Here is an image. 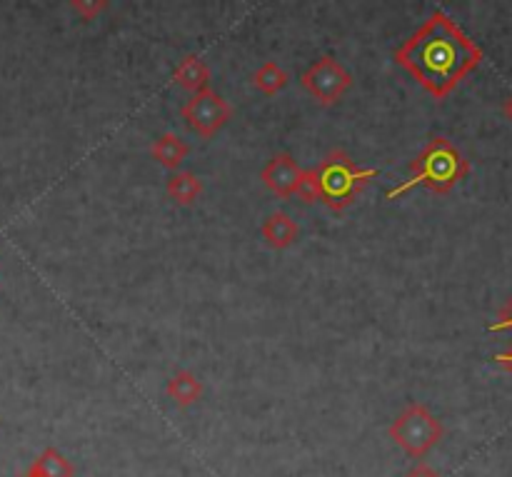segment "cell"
<instances>
[{
	"label": "cell",
	"instance_id": "ba28073f",
	"mask_svg": "<svg viewBox=\"0 0 512 477\" xmlns=\"http://www.w3.org/2000/svg\"><path fill=\"white\" fill-rule=\"evenodd\" d=\"M260 233H263V240L270 245V248L285 250V248H290L295 240H298L300 228L288 213L278 210V213L268 215V218L263 220V225H260Z\"/></svg>",
	"mask_w": 512,
	"mask_h": 477
},
{
	"label": "cell",
	"instance_id": "52a82bcc",
	"mask_svg": "<svg viewBox=\"0 0 512 477\" xmlns=\"http://www.w3.org/2000/svg\"><path fill=\"white\" fill-rule=\"evenodd\" d=\"M300 173H303V168H300L293 155L278 153L268 160V165L260 173V180H263V185L273 195L290 198V195H295V188H298Z\"/></svg>",
	"mask_w": 512,
	"mask_h": 477
},
{
	"label": "cell",
	"instance_id": "d6986e66",
	"mask_svg": "<svg viewBox=\"0 0 512 477\" xmlns=\"http://www.w3.org/2000/svg\"><path fill=\"white\" fill-rule=\"evenodd\" d=\"M495 363H498L500 368L508 370V373L512 375V348H510V350H505V353H498V355H495Z\"/></svg>",
	"mask_w": 512,
	"mask_h": 477
},
{
	"label": "cell",
	"instance_id": "5b68a950",
	"mask_svg": "<svg viewBox=\"0 0 512 477\" xmlns=\"http://www.w3.org/2000/svg\"><path fill=\"white\" fill-rule=\"evenodd\" d=\"M180 115H183L185 125L193 133L210 140L215 133H220L228 125V120L233 118V108H230V103L223 95L205 88L200 93H193V98L180 108Z\"/></svg>",
	"mask_w": 512,
	"mask_h": 477
},
{
	"label": "cell",
	"instance_id": "6da1fadb",
	"mask_svg": "<svg viewBox=\"0 0 512 477\" xmlns=\"http://www.w3.org/2000/svg\"><path fill=\"white\" fill-rule=\"evenodd\" d=\"M395 63L408 70L435 100H445L480 63L483 50L445 15L435 10L398 50Z\"/></svg>",
	"mask_w": 512,
	"mask_h": 477
},
{
	"label": "cell",
	"instance_id": "5bb4252c",
	"mask_svg": "<svg viewBox=\"0 0 512 477\" xmlns=\"http://www.w3.org/2000/svg\"><path fill=\"white\" fill-rule=\"evenodd\" d=\"M288 80H290L288 73H285L278 63H273V60H268V63L260 65L253 75V85L265 95L280 93V90L288 85Z\"/></svg>",
	"mask_w": 512,
	"mask_h": 477
},
{
	"label": "cell",
	"instance_id": "2e32d148",
	"mask_svg": "<svg viewBox=\"0 0 512 477\" xmlns=\"http://www.w3.org/2000/svg\"><path fill=\"white\" fill-rule=\"evenodd\" d=\"M110 0H70V5H73L75 13L80 15L83 20H93L98 18L100 13H103L105 8H108Z\"/></svg>",
	"mask_w": 512,
	"mask_h": 477
},
{
	"label": "cell",
	"instance_id": "ffe728a7",
	"mask_svg": "<svg viewBox=\"0 0 512 477\" xmlns=\"http://www.w3.org/2000/svg\"><path fill=\"white\" fill-rule=\"evenodd\" d=\"M503 110H505V115H508V118L512 120V95L503 103Z\"/></svg>",
	"mask_w": 512,
	"mask_h": 477
},
{
	"label": "cell",
	"instance_id": "9c48e42d",
	"mask_svg": "<svg viewBox=\"0 0 512 477\" xmlns=\"http://www.w3.org/2000/svg\"><path fill=\"white\" fill-rule=\"evenodd\" d=\"M203 390V383H200L190 370H178V373L168 380V385H165V395H168L178 408H190L193 403H198V400L203 398Z\"/></svg>",
	"mask_w": 512,
	"mask_h": 477
},
{
	"label": "cell",
	"instance_id": "277c9868",
	"mask_svg": "<svg viewBox=\"0 0 512 477\" xmlns=\"http://www.w3.org/2000/svg\"><path fill=\"white\" fill-rule=\"evenodd\" d=\"M388 435L395 440V445H400V448L405 450V455L420 460L443 440L445 428L443 423L430 413L428 405L410 403L408 408L393 420V425L388 428Z\"/></svg>",
	"mask_w": 512,
	"mask_h": 477
},
{
	"label": "cell",
	"instance_id": "3957f363",
	"mask_svg": "<svg viewBox=\"0 0 512 477\" xmlns=\"http://www.w3.org/2000/svg\"><path fill=\"white\" fill-rule=\"evenodd\" d=\"M380 175L378 168H360L345 150L335 148L315 165V178L320 188V203L333 213H343L348 205Z\"/></svg>",
	"mask_w": 512,
	"mask_h": 477
},
{
	"label": "cell",
	"instance_id": "44dd1931",
	"mask_svg": "<svg viewBox=\"0 0 512 477\" xmlns=\"http://www.w3.org/2000/svg\"><path fill=\"white\" fill-rule=\"evenodd\" d=\"M25 477H30V475H25Z\"/></svg>",
	"mask_w": 512,
	"mask_h": 477
},
{
	"label": "cell",
	"instance_id": "8992f818",
	"mask_svg": "<svg viewBox=\"0 0 512 477\" xmlns=\"http://www.w3.org/2000/svg\"><path fill=\"white\" fill-rule=\"evenodd\" d=\"M303 88L318 100L320 105H335L353 85V75L345 68L340 60H335L333 55H323L320 60H315L308 70L300 78Z\"/></svg>",
	"mask_w": 512,
	"mask_h": 477
},
{
	"label": "cell",
	"instance_id": "4fadbf2b",
	"mask_svg": "<svg viewBox=\"0 0 512 477\" xmlns=\"http://www.w3.org/2000/svg\"><path fill=\"white\" fill-rule=\"evenodd\" d=\"M73 473L70 460H65V455L55 448H45L28 470L30 477H73Z\"/></svg>",
	"mask_w": 512,
	"mask_h": 477
},
{
	"label": "cell",
	"instance_id": "7a4b0ae2",
	"mask_svg": "<svg viewBox=\"0 0 512 477\" xmlns=\"http://www.w3.org/2000/svg\"><path fill=\"white\" fill-rule=\"evenodd\" d=\"M470 163L448 138L443 135H435L428 145L418 153V158L410 163V175L408 180L398 185V188H390L385 193V198L395 200L403 198L408 190L413 188H428L435 195H448L460 180L468 178Z\"/></svg>",
	"mask_w": 512,
	"mask_h": 477
},
{
	"label": "cell",
	"instance_id": "ac0fdd59",
	"mask_svg": "<svg viewBox=\"0 0 512 477\" xmlns=\"http://www.w3.org/2000/svg\"><path fill=\"white\" fill-rule=\"evenodd\" d=\"M403 477H440V473H435V470L430 468V465L420 463V465H415L413 470H408V473H405Z\"/></svg>",
	"mask_w": 512,
	"mask_h": 477
},
{
	"label": "cell",
	"instance_id": "7c38bea8",
	"mask_svg": "<svg viewBox=\"0 0 512 477\" xmlns=\"http://www.w3.org/2000/svg\"><path fill=\"white\" fill-rule=\"evenodd\" d=\"M203 188L205 185L198 175L188 173V170H180V173H173L168 178L165 193H168V198L175 205H193L203 195Z\"/></svg>",
	"mask_w": 512,
	"mask_h": 477
},
{
	"label": "cell",
	"instance_id": "9a60e30c",
	"mask_svg": "<svg viewBox=\"0 0 512 477\" xmlns=\"http://www.w3.org/2000/svg\"><path fill=\"white\" fill-rule=\"evenodd\" d=\"M295 195L303 200L305 205H313L320 200V188L318 178H315V168H305L298 178V188H295Z\"/></svg>",
	"mask_w": 512,
	"mask_h": 477
},
{
	"label": "cell",
	"instance_id": "e0dca14e",
	"mask_svg": "<svg viewBox=\"0 0 512 477\" xmlns=\"http://www.w3.org/2000/svg\"><path fill=\"white\" fill-rule=\"evenodd\" d=\"M488 330L490 333H503V330H512V298L503 305V308H500L498 320H495Z\"/></svg>",
	"mask_w": 512,
	"mask_h": 477
},
{
	"label": "cell",
	"instance_id": "8fae6325",
	"mask_svg": "<svg viewBox=\"0 0 512 477\" xmlns=\"http://www.w3.org/2000/svg\"><path fill=\"white\" fill-rule=\"evenodd\" d=\"M153 158L158 160L163 168L168 170H178L183 165V160L190 155V145L185 143L183 138H178L175 133H163L150 148Z\"/></svg>",
	"mask_w": 512,
	"mask_h": 477
},
{
	"label": "cell",
	"instance_id": "30bf717a",
	"mask_svg": "<svg viewBox=\"0 0 512 477\" xmlns=\"http://www.w3.org/2000/svg\"><path fill=\"white\" fill-rule=\"evenodd\" d=\"M173 80L180 88L190 90V93H200V90L208 88L210 83V68L205 60L188 55V58L180 60L178 68L173 70Z\"/></svg>",
	"mask_w": 512,
	"mask_h": 477
}]
</instances>
